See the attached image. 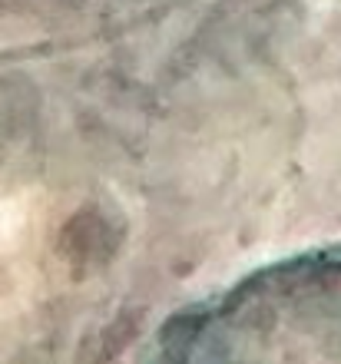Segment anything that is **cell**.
Wrapping results in <instances>:
<instances>
[{
	"mask_svg": "<svg viewBox=\"0 0 341 364\" xmlns=\"http://www.w3.org/2000/svg\"><path fill=\"white\" fill-rule=\"evenodd\" d=\"M140 364H341V245L272 259L182 305Z\"/></svg>",
	"mask_w": 341,
	"mask_h": 364,
	"instance_id": "6da1fadb",
	"label": "cell"
}]
</instances>
